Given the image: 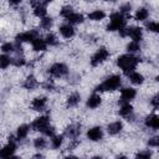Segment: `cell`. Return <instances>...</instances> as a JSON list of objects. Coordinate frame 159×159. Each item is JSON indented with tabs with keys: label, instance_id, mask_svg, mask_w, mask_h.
Returning a JSON list of instances; mask_svg holds the SVG:
<instances>
[{
	"label": "cell",
	"instance_id": "obj_1",
	"mask_svg": "<svg viewBox=\"0 0 159 159\" xmlns=\"http://www.w3.org/2000/svg\"><path fill=\"white\" fill-rule=\"evenodd\" d=\"M139 62V58L133 56L132 53H128V55H122L117 58V66L125 73L128 75L129 72L134 71V68L137 67Z\"/></svg>",
	"mask_w": 159,
	"mask_h": 159
},
{
	"label": "cell",
	"instance_id": "obj_2",
	"mask_svg": "<svg viewBox=\"0 0 159 159\" xmlns=\"http://www.w3.org/2000/svg\"><path fill=\"white\" fill-rule=\"evenodd\" d=\"M122 84V78L118 75H112L107 77L99 86L96 87V92H103V91H116L120 87Z\"/></svg>",
	"mask_w": 159,
	"mask_h": 159
},
{
	"label": "cell",
	"instance_id": "obj_3",
	"mask_svg": "<svg viewBox=\"0 0 159 159\" xmlns=\"http://www.w3.org/2000/svg\"><path fill=\"white\" fill-rule=\"evenodd\" d=\"M109 24L107 25V31H118L123 27H125V16H123L120 12H113L109 17Z\"/></svg>",
	"mask_w": 159,
	"mask_h": 159
},
{
	"label": "cell",
	"instance_id": "obj_4",
	"mask_svg": "<svg viewBox=\"0 0 159 159\" xmlns=\"http://www.w3.org/2000/svg\"><path fill=\"white\" fill-rule=\"evenodd\" d=\"M50 127V119L47 116H42V117H39L36 118L32 123H31V128L36 132H41V133H45L46 129Z\"/></svg>",
	"mask_w": 159,
	"mask_h": 159
},
{
	"label": "cell",
	"instance_id": "obj_5",
	"mask_svg": "<svg viewBox=\"0 0 159 159\" xmlns=\"http://www.w3.org/2000/svg\"><path fill=\"white\" fill-rule=\"evenodd\" d=\"M48 73L53 77H63L68 73V67L65 65V63H61V62H57V63H53L50 68H48Z\"/></svg>",
	"mask_w": 159,
	"mask_h": 159
},
{
	"label": "cell",
	"instance_id": "obj_6",
	"mask_svg": "<svg viewBox=\"0 0 159 159\" xmlns=\"http://www.w3.org/2000/svg\"><path fill=\"white\" fill-rule=\"evenodd\" d=\"M109 57V51L104 47H101L99 50H97V52L92 56L91 58V65L92 66H98L99 63L104 62L107 58Z\"/></svg>",
	"mask_w": 159,
	"mask_h": 159
},
{
	"label": "cell",
	"instance_id": "obj_7",
	"mask_svg": "<svg viewBox=\"0 0 159 159\" xmlns=\"http://www.w3.org/2000/svg\"><path fill=\"white\" fill-rule=\"evenodd\" d=\"M15 150H16V143L14 140V137H10L9 143L0 149V158H11L14 157Z\"/></svg>",
	"mask_w": 159,
	"mask_h": 159
},
{
	"label": "cell",
	"instance_id": "obj_8",
	"mask_svg": "<svg viewBox=\"0 0 159 159\" xmlns=\"http://www.w3.org/2000/svg\"><path fill=\"white\" fill-rule=\"evenodd\" d=\"M37 37V31L36 30H30V31H25V32H21L16 36V42H32V40Z\"/></svg>",
	"mask_w": 159,
	"mask_h": 159
},
{
	"label": "cell",
	"instance_id": "obj_9",
	"mask_svg": "<svg viewBox=\"0 0 159 159\" xmlns=\"http://www.w3.org/2000/svg\"><path fill=\"white\" fill-rule=\"evenodd\" d=\"M87 138L92 142H98L103 138V130L101 127H93L91 129H88L87 132Z\"/></svg>",
	"mask_w": 159,
	"mask_h": 159
},
{
	"label": "cell",
	"instance_id": "obj_10",
	"mask_svg": "<svg viewBox=\"0 0 159 159\" xmlns=\"http://www.w3.org/2000/svg\"><path fill=\"white\" fill-rule=\"evenodd\" d=\"M81 134V125L80 124H71L65 129V135L70 139H76Z\"/></svg>",
	"mask_w": 159,
	"mask_h": 159
},
{
	"label": "cell",
	"instance_id": "obj_11",
	"mask_svg": "<svg viewBox=\"0 0 159 159\" xmlns=\"http://www.w3.org/2000/svg\"><path fill=\"white\" fill-rule=\"evenodd\" d=\"M127 36H129L133 41L139 42L142 40V37H143L142 29L140 27H137V26H132V27L127 29Z\"/></svg>",
	"mask_w": 159,
	"mask_h": 159
},
{
	"label": "cell",
	"instance_id": "obj_12",
	"mask_svg": "<svg viewBox=\"0 0 159 159\" xmlns=\"http://www.w3.org/2000/svg\"><path fill=\"white\" fill-rule=\"evenodd\" d=\"M137 96V91L132 87H125L120 91V98L122 101H125V102H129L132 101L134 97Z\"/></svg>",
	"mask_w": 159,
	"mask_h": 159
},
{
	"label": "cell",
	"instance_id": "obj_13",
	"mask_svg": "<svg viewBox=\"0 0 159 159\" xmlns=\"http://www.w3.org/2000/svg\"><path fill=\"white\" fill-rule=\"evenodd\" d=\"M120 108H119V114L122 117H125V118H129L133 113V107L129 104V102H125V101H122L120 99Z\"/></svg>",
	"mask_w": 159,
	"mask_h": 159
},
{
	"label": "cell",
	"instance_id": "obj_14",
	"mask_svg": "<svg viewBox=\"0 0 159 159\" xmlns=\"http://www.w3.org/2000/svg\"><path fill=\"white\" fill-rule=\"evenodd\" d=\"M144 124H145L147 128H150V129L157 130V129L159 128V118H158V116H155V114L148 116V117L144 119Z\"/></svg>",
	"mask_w": 159,
	"mask_h": 159
},
{
	"label": "cell",
	"instance_id": "obj_15",
	"mask_svg": "<svg viewBox=\"0 0 159 159\" xmlns=\"http://www.w3.org/2000/svg\"><path fill=\"white\" fill-rule=\"evenodd\" d=\"M101 103H102V98H101V96L99 94H97V93H93V94H91L89 97H88V99H87V107L88 108H91V109H94V108H97V107H99L101 106Z\"/></svg>",
	"mask_w": 159,
	"mask_h": 159
},
{
	"label": "cell",
	"instance_id": "obj_16",
	"mask_svg": "<svg viewBox=\"0 0 159 159\" xmlns=\"http://www.w3.org/2000/svg\"><path fill=\"white\" fill-rule=\"evenodd\" d=\"M46 104H47V98L46 97H36L32 101L31 107H32L34 111H39L40 112V111H43L45 109Z\"/></svg>",
	"mask_w": 159,
	"mask_h": 159
},
{
	"label": "cell",
	"instance_id": "obj_17",
	"mask_svg": "<svg viewBox=\"0 0 159 159\" xmlns=\"http://www.w3.org/2000/svg\"><path fill=\"white\" fill-rule=\"evenodd\" d=\"M60 34L65 39H71L75 35V29L71 24H63V25L60 26Z\"/></svg>",
	"mask_w": 159,
	"mask_h": 159
},
{
	"label": "cell",
	"instance_id": "obj_18",
	"mask_svg": "<svg viewBox=\"0 0 159 159\" xmlns=\"http://www.w3.org/2000/svg\"><path fill=\"white\" fill-rule=\"evenodd\" d=\"M122 129H123V123H122L120 120L112 122V123H109V124L107 125V132H108L109 134H112V135L118 134Z\"/></svg>",
	"mask_w": 159,
	"mask_h": 159
},
{
	"label": "cell",
	"instance_id": "obj_19",
	"mask_svg": "<svg viewBox=\"0 0 159 159\" xmlns=\"http://www.w3.org/2000/svg\"><path fill=\"white\" fill-rule=\"evenodd\" d=\"M32 48L35 50V51H45L46 50V47H47V43H46V41L43 40V39H41V37H35L34 40H32Z\"/></svg>",
	"mask_w": 159,
	"mask_h": 159
},
{
	"label": "cell",
	"instance_id": "obj_20",
	"mask_svg": "<svg viewBox=\"0 0 159 159\" xmlns=\"http://www.w3.org/2000/svg\"><path fill=\"white\" fill-rule=\"evenodd\" d=\"M66 20L68 21V24H81V22H83V15L82 14H78V12H75V11H72L67 17H66Z\"/></svg>",
	"mask_w": 159,
	"mask_h": 159
},
{
	"label": "cell",
	"instance_id": "obj_21",
	"mask_svg": "<svg viewBox=\"0 0 159 159\" xmlns=\"http://www.w3.org/2000/svg\"><path fill=\"white\" fill-rule=\"evenodd\" d=\"M128 77H129V81L134 84H142L143 81H144V77L143 75H140L139 72H135V71H132L128 73Z\"/></svg>",
	"mask_w": 159,
	"mask_h": 159
},
{
	"label": "cell",
	"instance_id": "obj_22",
	"mask_svg": "<svg viewBox=\"0 0 159 159\" xmlns=\"http://www.w3.org/2000/svg\"><path fill=\"white\" fill-rule=\"evenodd\" d=\"M106 17V12L103 10H93L92 12L88 14V19L92 21H101Z\"/></svg>",
	"mask_w": 159,
	"mask_h": 159
},
{
	"label": "cell",
	"instance_id": "obj_23",
	"mask_svg": "<svg viewBox=\"0 0 159 159\" xmlns=\"http://www.w3.org/2000/svg\"><path fill=\"white\" fill-rule=\"evenodd\" d=\"M22 86H24V88H26V89H34V88L37 87V80H36L32 75H30V76L26 77V80H25V82L22 83Z\"/></svg>",
	"mask_w": 159,
	"mask_h": 159
},
{
	"label": "cell",
	"instance_id": "obj_24",
	"mask_svg": "<svg viewBox=\"0 0 159 159\" xmlns=\"http://www.w3.org/2000/svg\"><path fill=\"white\" fill-rule=\"evenodd\" d=\"M29 130H30V127L27 124H22L17 128V132H16V138L17 140H21V139H25L29 134Z\"/></svg>",
	"mask_w": 159,
	"mask_h": 159
},
{
	"label": "cell",
	"instance_id": "obj_25",
	"mask_svg": "<svg viewBox=\"0 0 159 159\" xmlns=\"http://www.w3.org/2000/svg\"><path fill=\"white\" fill-rule=\"evenodd\" d=\"M148 16H149V11H148V9H145V7H140V9L137 10V12H135V15H134V19H135L137 21H144V20L148 19Z\"/></svg>",
	"mask_w": 159,
	"mask_h": 159
},
{
	"label": "cell",
	"instance_id": "obj_26",
	"mask_svg": "<svg viewBox=\"0 0 159 159\" xmlns=\"http://www.w3.org/2000/svg\"><path fill=\"white\" fill-rule=\"evenodd\" d=\"M80 101H81V96L75 92V93L68 96V98H67V107H76L80 103Z\"/></svg>",
	"mask_w": 159,
	"mask_h": 159
},
{
	"label": "cell",
	"instance_id": "obj_27",
	"mask_svg": "<svg viewBox=\"0 0 159 159\" xmlns=\"http://www.w3.org/2000/svg\"><path fill=\"white\" fill-rule=\"evenodd\" d=\"M51 138H52V139H51V145H52V148L57 149V148H60V147L62 145V143H63V135H52Z\"/></svg>",
	"mask_w": 159,
	"mask_h": 159
},
{
	"label": "cell",
	"instance_id": "obj_28",
	"mask_svg": "<svg viewBox=\"0 0 159 159\" xmlns=\"http://www.w3.org/2000/svg\"><path fill=\"white\" fill-rule=\"evenodd\" d=\"M139 50H140V45H139V42H137V41H132V42H129L128 46H127V51H128L129 53L138 52Z\"/></svg>",
	"mask_w": 159,
	"mask_h": 159
},
{
	"label": "cell",
	"instance_id": "obj_29",
	"mask_svg": "<svg viewBox=\"0 0 159 159\" xmlns=\"http://www.w3.org/2000/svg\"><path fill=\"white\" fill-rule=\"evenodd\" d=\"M34 145H35V148H36V149H43V148H46L47 142H46V139H45V138L39 137V138H36V139L34 140Z\"/></svg>",
	"mask_w": 159,
	"mask_h": 159
},
{
	"label": "cell",
	"instance_id": "obj_30",
	"mask_svg": "<svg viewBox=\"0 0 159 159\" xmlns=\"http://www.w3.org/2000/svg\"><path fill=\"white\" fill-rule=\"evenodd\" d=\"M11 63V58L6 55H0V68L5 70L9 67V65Z\"/></svg>",
	"mask_w": 159,
	"mask_h": 159
},
{
	"label": "cell",
	"instance_id": "obj_31",
	"mask_svg": "<svg viewBox=\"0 0 159 159\" xmlns=\"http://www.w3.org/2000/svg\"><path fill=\"white\" fill-rule=\"evenodd\" d=\"M46 12H47L46 6H36V7H34V14L37 17H41L42 19L43 16H46Z\"/></svg>",
	"mask_w": 159,
	"mask_h": 159
},
{
	"label": "cell",
	"instance_id": "obj_32",
	"mask_svg": "<svg viewBox=\"0 0 159 159\" xmlns=\"http://www.w3.org/2000/svg\"><path fill=\"white\" fill-rule=\"evenodd\" d=\"M52 19L51 17H47V16H43L41 19V27L45 29V30H50L51 26H52Z\"/></svg>",
	"mask_w": 159,
	"mask_h": 159
},
{
	"label": "cell",
	"instance_id": "obj_33",
	"mask_svg": "<svg viewBox=\"0 0 159 159\" xmlns=\"http://www.w3.org/2000/svg\"><path fill=\"white\" fill-rule=\"evenodd\" d=\"M11 63L15 65L16 67H21V66H24V65L26 63V61H25V58H24L21 55H17L16 57L11 58Z\"/></svg>",
	"mask_w": 159,
	"mask_h": 159
},
{
	"label": "cell",
	"instance_id": "obj_34",
	"mask_svg": "<svg viewBox=\"0 0 159 159\" xmlns=\"http://www.w3.org/2000/svg\"><path fill=\"white\" fill-rule=\"evenodd\" d=\"M45 41H46V43H47V45H50V46H56V45L58 43L57 37H56L53 34H48V35L46 36Z\"/></svg>",
	"mask_w": 159,
	"mask_h": 159
},
{
	"label": "cell",
	"instance_id": "obj_35",
	"mask_svg": "<svg viewBox=\"0 0 159 159\" xmlns=\"http://www.w3.org/2000/svg\"><path fill=\"white\" fill-rule=\"evenodd\" d=\"M145 29H147L148 31H152V32H158V31H159V25H158V22H155V21H149V22L145 25Z\"/></svg>",
	"mask_w": 159,
	"mask_h": 159
},
{
	"label": "cell",
	"instance_id": "obj_36",
	"mask_svg": "<svg viewBox=\"0 0 159 159\" xmlns=\"http://www.w3.org/2000/svg\"><path fill=\"white\" fill-rule=\"evenodd\" d=\"M52 0H30V4L32 7H36V6H46Z\"/></svg>",
	"mask_w": 159,
	"mask_h": 159
},
{
	"label": "cell",
	"instance_id": "obj_37",
	"mask_svg": "<svg viewBox=\"0 0 159 159\" xmlns=\"http://www.w3.org/2000/svg\"><path fill=\"white\" fill-rule=\"evenodd\" d=\"M119 10H120V14L124 16H128L129 15V12H130V10H132V5L129 4V2H127V4H123L120 7H119Z\"/></svg>",
	"mask_w": 159,
	"mask_h": 159
},
{
	"label": "cell",
	"instance_id": "obj_38",
	"mask_svg": "<svg viewBox=\"0 0 159 159\" xmlns=\"http://www.w3.org/2000/svg\"><path fill=\"white\" fill-rule=\"evenodd\" d=\"M72 11H73L72 6H70V5H66V6H63V7L60 10V15H61L62 17H65V19H66V17H67V16H68V15H70Z\"/></svg>",
	"mask_w": 159,
	"mask_h": 159
},
{
	"label": "cell",
	"instance_id": "obj_39",
	"mask_svg": "<svg viewBox=\"0 0 159 159\" xmlns=\"http://www.w3.org/2000/svg\"><path fill=\"white\" fill-rule=\"evenodd\" d=\"M1 50H2V52H5V53L14 52V43H11V42H5V43H2Z\"/></svg>",
	"mask_w": 159,
	"mask_h": 159
},
{
	"label": "cell",
	"instance_id": "obj_40",
	"mask_svg": "<svg viewBox=\"0 0 159 159\" xmlns=\"http://www.w3.org/2000/svg\"><path fill=\"white\" fill-rule=\"evenodd\" d=\"M148 145L149 147H153V148H157L159 145V138L158 137H153L148 140Z\"/></svg>",
	"mask_w": 159,
	"mask_h": 159
},
{
	"label": "cell",
	"instance_id": "obj_41",
	"mask_svg": "<svg viewBox=\"0 0 159 159\" xmlns=\"http://www.w3.org/2000/svg\"><path fill=\"white\" fill-rule=\"evenodd\" d=\"M152 157V152L150 150H143V152H139L137 154V158H144V159H148Z\"/></svg>",
	"mask_w": 159,
	"mask_h": 159
},
{
	"label": "cell",
	"instance_id": "obj_42",
	"mask_svg": "<svg viewBox=\"0 0 159 159\" xmlns=\"http://www.w3.org/2000/svg\"><path fill=\"white\" fill-rule=\"evenodd\" d=\"M150 104L157 109L158 107H159V99H158V96H154L153 98H152V101H150Z\"/></svg>",
	"mask_w": 159,
	"mask_h": 159
},
{
	"label": "cell",
	"instance_id": "obj_43",
	"mask_svg": "<svg viewBox=\"0 0 159 159\" xmlns=\"http://www.w3.org/2000/svg\"><path fill=\"white\" fill-rule=\"evenodd\" d=\"M11 5H19V4H21V1L22 0H7Z\"/></svg>",
	"mask_w": 159,
	"mask_h": 159
},
{
	"label": "cell",
	"instance_id": "obj_44",
	"mask_svg": "<svg viewBox=\"0 0 159 159\" xmlns=\"http://www.w3.org/2000/svg\"><path fill=\"white\" fill-rule=\"evenodd\" d=\"M106 1H117V0H106Z\"/></svg>",
	"mask_w": 159,
	"mask_h": 159
}]
</instances>
